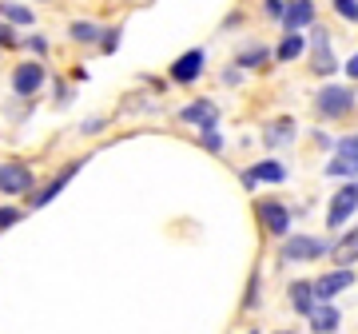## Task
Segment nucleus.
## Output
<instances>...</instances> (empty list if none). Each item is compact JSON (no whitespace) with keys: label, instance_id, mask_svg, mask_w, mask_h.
Listing matches in <instances>:
<instances>
[{"label":"nucleus","instance_id":"9d476101","mask_svg":"<svg viewBox=\"0 0 358 334\" xmlns=\"http://www.w3.org/2000/svg\"><path fill=\"white\" fill-rule=\"evenodd\" d=\"M203 48H192V52H183V56H179L176 64H171V80H176V84H195V80L203 76Z\"/></svg>","mask_w":358,"mask_h":334},{"label":"nucleus","instance_id":"7ed1b4c3","mask_svg":"<svg viewBox=\"0 0 358 334\" xmlns=\"http://www.w3.org/2000/svg\"><path fill=\"white\" fill-rule=\"evenodd\" d=\"M355 211H358V183H343V187L331 195V207H327V227H331V231L346 227Z\"/></svg>","mask_w":358,"mask_h":334},{"label":"nucleus","instance_id":"1a4fd4ad","mask_svg":"<svg viewBox=\"0 0 358 334\" xmlns=\"http://www.w3.org/2000/svg\"><path fill=\"white\" fill-rule=\"evenodd\" d=\"M80 167H84V164H68L64 171H56V175H52V180L44 183V187H40V191H32V207H48L52 199H56V195H60V191L68 187V183L76 180V171H80Z\"/></svg>","mask_w":358,"mask_h":334},{"label":"nucleus","instance_id":"20e7f679","mask_svg":"<svg viewBox=\"0 0 358 334\" xmlns=\"http://www.w3.org/2000/svg\"><path fill=\"white\" fill-rule=\"evenodd\" d=\"M255 215H259V223H263L267 235L287 239V231H291V211H287V203H279V199H255Z\"/></svg>","mask_w":358,"mask_h":334},{"label":"nucleus","instance_id":"412c9836","mask_svg":"<svg viewBox=\"0 0 358 334\" xmlns=\"http://www.w3.org/2000/svg\"><path fill=\"white\" fill-rule=\"evenodd\" d=\"M0 20L4 24H32V8H24V4H0Z\"/></svg>","mask_w":358,"mask_h":334},{"label":"nucleus","instance_id":"393cba45","mask_svg":"<svg viewBox=\"0 0 358 334\" xmlns=\"http://www.w3.org/2000/svg\"><path fill=\"white\" fill-rule=\"evenodd\" d=\"M199 143H203L207 152H223V147H227V140H223V136H219V128H211V131H203V136H199Z\"/></svg>","mask_w":358,"mask_h":334},{"label":"nucleus","instance_id":"c756f323","mask_svg":"<svg viewBox=\"0 0 358 334\" xmlns=\"http://www.w3.org/2000/svg\"><path fill=\"white\" fill-rule=\"evenodd\" d=\"M115 40H120V28H108L103 32V52H115Z\"/></svg>","mask_w":358,"mask_h":334},{"label":"nucleus","instance_id":"f3484780","mask_svg":"<svg viewBox=\"0 0 358 334\" xmlns=\"http://www.w3.org/2000/svg\"><path fill=\"white\" fill-rule=\"evenodd\" d=\"M247 171L255 175V183H287V175H291V171L279 164V159H259V164L247 167Z\"/></svg>","mask_w":358,"mask_h":334},{"label":"nucleus","instance_id":"a211bd4d","mask_svg":"<svg viewBox=\"0 0 358 334\" xmlns=\"http://www.w3.org/2000/svg\"><path fill=\"white\" fill-rule=\"evenodd\" d=\"M267 60H271V52L263 48V44H247L239 56H235V68L243 72V68H267Z\"/></svg>","mask_w":358,"mask_h":334},{"label":"nucleus","instance_id":"2eb2a0df","mask_svg":"<svg viewBox=\"0 0 358 334\" xmlns=\"http://www.w3.org/2000/svg\"><path fill=\"white\" fill-rule=\"evenodd\" d=\"M291 140H294V119L291 116H275L267 128H263V143H267V147H282V143H291Z\"/></svg>","mask_w":358,"mask_h":334},{"label":"nucleus","instance_id":"7c9ffc66","mask_svg":"<svg viewBox=\"0 0 358 334\" xmlns=\"http://www.w3.org/2000/svg\"><path fill=\"white\" fill-rule=\"evenodd\" d=\"M24 44H28V48H32V52H40V56L48 52V40H44V36H32V40H24Z\"/></svg>","mask_w":358,"mask_h":334},{"label":"nucleus","instance_id":"f8f14e48","mask_svg":"<svg viewBox=\"0 0 358 334\" xmlns=\"http://www.w3.org/2000/svg\"><path fill=\"white\" fill-rule=\"evenodd\" d=\"M179 119H183V124H195V128H203V131H211L219 124V103L195 100V103H187V108L179 112Z\"/></svg>","mask_w":358,"mask_h":334},{"label":"nucleus","instance_id":"dca6fc26","mask_svg":"<svg viewBox=\"0 0 358 334\" xmlns=\"http://www.w3.org/2000/svg\"><path fill=\"white\" fill-rule=\"evenodd\" d=\"M343 326V314H338V307H331V303H319L315 307V314H310V331L315 334H334Z\"/></svg>","mask_w":358,"mask_h":334},{"label":"nucleus","instance_id":"39448f33","mask_svg":"<svg viewBox=\"0 0 358 334\" xmlns=\"http://www.w3.org/2000/svg\"><path fill=\"white\" fill-rule=\"evenodd\" d=\"M44 80H48V72H44L40 60H24V64L13 68V92H16V96H24V100L44 88Z\"/></svg>","mask_w":358,"mask_h":334},{"label":"nucleus","instance_id":"c85d7f7f","mask_svg":"<svg viewBox=\"0 0 358 334\" xmlns=\"http://www.w3.org/2000/svg\"><path fill=\"white\" fill-rule=\"evenodd\" d=\"M282 8H287V4H279V0H267V4H263V13H267L271 20H282Z\"/></svg>","mask_w":358,"mask_h":334},{"label":"nucleus","instance_id":"f03ea898","mask_svg":"<svg viewBox=\"0 0 358 334\" xmlns=\"http://www.w3.org/2000/svg\"><path fill=\"white\" fill-rule=\"evenodd\" d=\"M331 255V243L319 239V235H287L279 247V263H315V259Z\"/></svg>","mask_w":358,"mask_h":334},{"label":"nucleus","instance_id":"cd10ccee","mask_svg":"<svg viewBox=\"0 0 358 334\" xmlns=\"http://www.w3.org/2000/svg\"><path fill=\"white\" fill-rule=\"evenodd\" d=\"M16 44H20V40H16V32L0 20V48H16Z\"/></svg>","mask_w":358,"mask_h":334},{"label":"nucleus","instance_id":"423d86ee","mask_svg":"<svg viewBox=\"0 0 358 334\" xmlns=\"http://www.w3.org/2000/svg\"><path fill=\"white\" fill-rule=\"evenodd\" d=\"M310 72L315 76H334L338 72V60H334V52H331L327 28H315V36H310Z\"/></svg>","mask_w":358,"mask_h":334},{"label":"nucleus","instance_id":"5701e85b","mask_svg":"<svg viewBox=\"0 0 358 334\" xmlns=\"http://www.w3.org/2000/svg\"><path fill=\"white\" fill-rule=\"evenodd\" d=\"M259 286H263V279H259V267L251 270V279H247V295H243V310H255L259 307Z\"/></svg>","mask_w":358,"mask_h":334},{"label":"nucleus","instance_id":"9b49d317","mask_svg":"<svg viewBox=\"0 0 358 334\" xmlns=\"http://www.w3.org/2000/svg\"><path fill=\"white\" fill-rule=\"evenodd\" d=\"M331 263L334 270H350V263H358V223L338 235V243H331Z\"/></svg>","mask_w":358,"mask_h":334},{"label":"nucleus","instance_id":"4468645a","mask_svg":"<svg viewBox=\"0 0 358 334\" xmlns=\"http://www.w3.org/2000/svg\"><path fill=\"white\" fill-rule=\"evenodd\" d=\"M287 295H291V307L299 310V314H315V307H319V303H315V286L307 283V279H294L291 286H287Z\"/></svg>","mask_w":358,"mask_h":334},{"label":"nucleus","instance_id":"ddd939ff","mask_svg":"<svg viewBox=\"0 0 358 334\" xmlns=\"http://www.w3.org/2000/svg\"><path fill=\"white\" fill-rule=\"evenodd\" d=\"M315 20H319V13H315V4H310V0H291V4L282 8V28H287V32L310 28Z\"/></svg>","mask_w":358,"mask_h":334},{"label":"nucleus","instance_id":"bb28decb","mask_svg":"<svg viewBox=\"0 0 358 334\" xmlns=\"http://www.w3.org/2000/svg\"><path fill=\"white\" fill-rule=\"evenodd\" d=\"M13 223H20V211H16V207H0V231L13 227Z\"/></svg>","mask_w":358,"mask_h":334},{"label":"nucleus","instance_id":"2f4dec72","mask_svg":"<svg viewBox=\"0 0 358 334\" xmlns=\"http://www.w3.org/2000/svg\"><path fill=\"white\" fill-rule=\"evenodd\" d=\"M346 76H350V84H355V80H358V52H355V56H350V64H346Z\"/></svg>","mask_w":358,"mask_h":334},{"label":"nucleus","instance_id":"aec40b11","mask_svg":"<svg viewBox=\"0 0 358 334\" xmlns=\"http://www.w3.org/2000/svg\"><path fill=\"white\" fill-rule=\"evenodd\" d=\"M327 175H338V180H350L358 183V159H346V155H334L327 164Z\"/></svg>","mask_w":358,"mask_h":334},{"label":"nucleus","instance_id":"0eeeda50","mask_svg":"<svg viewBox=\"0 0 358 334\" xmlns=\"http://www.w3.org/2000/svg\"><path fill=\"white\" fill-rule=\"evenodd\" d=\"M310 286H315V303H334V295H343V291L355 286V267L350 270H327V275H319Z\"/></svg>","mask_w":358,"mask_h":334},{"label":"nucleus","instance_id":"6e6552de","mask_svg":"<svg viewBox=\"0 0 358 334\" xmlns=\"http://www.w3.org/2000/svg\"><path fill=\"white\" fill-rule=\"evenodd\" d=\"M0 191L4 195H24L36 191V175L24 164H0Z\"/></svg>","mask_w":358,"mask_h":334},{"label":"nucleus","instance_id":"4be33fe9","mask_svg":"<svg viewBox=\"0 0 358 334\" xmlns=\"http://www.w3.org/2000/svg\"><path fill=\"white\" fill-rule=\"evenodd\" d=\"M72 40H76V44H96V40H100V28L92 24V20H76V24H72Z\"/></svg>","mask_w":358,"mask_h":334},{"label":"nucleus","instance_id":"72a5a7b5","mask_svg":"<svg viewBox=\"0 0 358 334\" xmlns=\"http://www.w3.org/2000/svg\"><path fill=\"white\" fill-rule=\"evenodd\" d=\"M247 334H259V331H247Z\"/></svg>","mask_w":358,"mask_h":334},{"label":"nucleus","instance_id":"473e14b6","mask_svg":"<svg viewBox=\"0 0 358 334\" xmlns=\"http://www.w3.org/2000/svg\"><path fill=\"white\" fill-rule=\"evenodd\" d=\"M279 334H291V331H279Z\"/></svg>","mask_w":358,"mask_h":334},{"label":"nucleus","instance_id":"b1692460","mask_svg":"<svg viewBox=\"0 0 358 334\" xmlns=\"http://www.w3.org/2000/svg\"><path fill=\"white\" fill-rule=\"evenodd\" d=\"M331 8H334L338 16H343V20H350V24H358V0H334Z\"/></svg>","mask_w":358,"mask_h":334},{"label":"nucleus","instance_id":"a878e982","mask_svg":"<svg viewBox=\"0 0 358 334\" xmlns=\"http://www.w3.org/2000/svg\"><path fill=\"white\" fill-rule=\"evenodd\" d=\"M334 155H346V159H358V136H343L334 143Z\"/></svg>","mask_w":358,"mask_h":334},{"label":"nucleus","instance_id":"f257e3e1","mask_svg":"<svg viewBox=\"0 0 358 334\" xmlns=\"http://www.w3.org/2000/svg\"><path fill=\"white\" fill-rule=\"evenodd\" d=\"M358 103V92L355 84H327V88H319V96H315V116L319 119H343L355 112Z\"/></svg>","mask_w":358,"mask_h":334},{"label":"nucleus","instance_id":"6ab92c4d","mask_svg":"<svg viewBox=\"0 0 358 334\" xmlns=\"http://www.w3.org/2000/svg\"><path fill=\"white\" fill-rule=\"evenodd\" d=\"M303 48H307V40L299 36V32H287V36L279 40V48H275V56H279L282 64H291V60H299V56H303Z\"/></svg>","mask_w":358,"mask_h":334}]
</instances>
